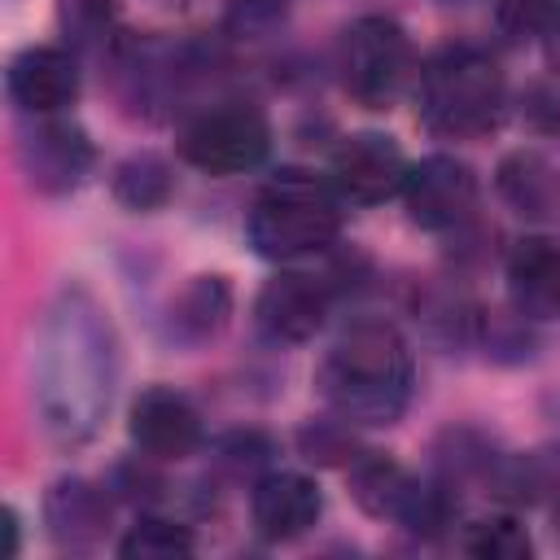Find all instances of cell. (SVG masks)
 <instances>
[{"label": "cell", "mask_w": 560, "mask_h": 560, "mask_svg": "<svg viewBox=\"0 0 560 560\" xmlns=\"http://www.w3.org/2000/svg\"><path fill=\"white\" fill-rule=\"evenodd\" d=\"M411 350L385 319L350 324L319 359L315 389L346 424H394L411 402Z\"/></svg>", "instance_id": "cell-1"}, {"label": "cell", "mask_w": 560, "mask_h": 560, "mask_svg": "<svg viewBox=\"0 0 560 560\" xmlns=\"http://www.w3.org/2000/svg\"><path fill=\"white\" fill-rule=\"evenodd\" d=\"M39 402L61 438H88L109 407V328L83 298H66L44 328Z\"/></svg>", "instance_id": "cell-2"}, {"label": "cell", "mask_w": 560, "mask_h": 560, "mask_svg": "<svg viewBox=\"0 0 560 560\" xmlns=\"http://www.w3.org/2000/svg\"><path fill=\"white\" fill-rule=\"evenodd\" d=\"M245 232H249V245L276 262L319 254L341 232V197L328 179L302 166H284L258 188Z\"/></svg>", "instance_id": "cell-3"}, {"label": "cell", "mask_w": 560, "mask_h": 560, "mask_svg": "<svg viewBox=\"0 0 560 560\" xmlns=\"http://www.w3.org/2000/svg\"><path fill=\"white\" fill-rule=\"evenodd\" d=\"M508 83L490 52L451 44L433 52L420 70V118L446 140L490 136L503 118Z\"/></svg>", "instance_id": "cell-4"}, {"label": "cell", "mask_w": 560, "mask_h": 560, "mask_svg": "<svg viewBox=\"0 0 560 560\" xmlns=\"http://www.w3.org/2000/svg\"><path fill=\"white\" fill-rule=\"evenodd\" d=\"M337 66H341V88L363 109H389L411 74V39L394 18L368 13L346 26Z\"/></svg>", "instance_id": "cell-5"}, {"label": "cell", "mask_w": 560, "mask_h": 560, "mask_svg": "<svg viewBox=\"0 0 560 560\" xmlns=\"http://www.w3.org/2000/svg\"><path fill=\"white\" fill-rule=\"evenodd\" d=\"M271 149V127L249 105H223L201 114L179 136V158L206 175H241L254 171Z\"/></svg>", "instance_id": "cell-6"}, {"label": "cell", "mask_w": 560, "mask_h": 560, "mask_svg": "<svg viewBox=\"0 0 560 560\" xmlns=\"http://www.w3.org/2000/svg\"><path fill=\"white\" fill-rule=\"evenodd\" d=\"M407 171L411 166H407V153L398 149V140H389L385 131H359L332 149L328 184L337 188L341 201L376 206V201L402 192Z\"/></svg>", "instance_id": "cell-7"}, {"label": "cell", "mask_w": 560, "mask_h": 560, "mask_svg": "<svg viewBox=\"0 0 560 560\" xmlns=\"http://www.w3.org/2000/svg\"><path fill=\"white\" fill-rule=\"evenodd\" d=\"M402 201H407L411 223H420L429 232L459 228L477 206V175H472L468 162L433 153V158H424L420 166L407 171Z\"/></svg>", "instance_id": "cell-8"}, {"label": "cell", "mask_w": 560, "mask_h": 560, "mask_svg": "<svg viewBox=\"0 0 560 560\" xmlns=\"http://www.w3.org/2000/svg\"><path fill=\"white\" fill-rule=\"evenodd\" d=\"M131 442L149 455V459H188L197 446H201V416L197 407L166 389V385H153L144 389L136 402H131Z\"/></svg>", "instance_id": "cell-9"}, {"label": "cell", "mask_w": 560, "mask_h": 560, "mask_svg": "<svg viewBox=\"0 0 560 560\" xmlns=\"http://www.w3.org/2000/svg\"><path fill=\"white\" fill-rule=\"evenodd\" d=\"M9 101L26 114H61L79 96V61L66 48H22L4 74Z\"/></svg>", "instance_id": "cell-10"}, {"label": "cell", "mask_w": 560, "mask_h": 560, "mask_svg": "<svg viewBox=\"0 0 560 560\" xmlns=\"http://www.w3.org/2000/svg\"><path fill=\"white\" fill-rule=\"evenodd\" d=\"M254 315H258V328L276 341H306L319 332L328 315V284L306 271H280L262 284Z\"/></svg>", "instance_id": "cell-11"}, {"label": "cell", "mask_w": 560, "mask_h": 560, "mask_svg": "<svg viewBox=\"0 0 560 560\" xmlns=\"http://www.w3.org/2000/svg\"><path fill=\"white\" fill-rule=\"evenodd\" d=\"M48 118V114H39ZM92 166V144L74 122L48 118L35 131L22 136V171L39 192H66L74 188Z\"/></svg>", "instance_id": "cell-12"}, {"label": "cell", "mask_w": 560, "mask_h": 560, "mask_svg": "<svg viewBox=\"0 0 560 560\" xmlns=\"http://www.w3.org/2000/svg\"><path fill=\"white\" fill-rule=\"evenodd\" d=\"M324 512V494L311 477L302 472H267L254 494H249V516H254V529L271 542H289V538H302Z\"/></svg>", "instance_id": "cell-13"}, {"label": "cell", "mask_w": 560, "mask_h": 560, "mask_svg": "<svg viewBox=\"0 0 560 560\" xmlns=\"http://www.w3.org/2000/svg\"><path fill=\"white\" fill-rule=\"evenodd\" d=\"M508 289L512 306L529 319H551L560 315V245L547 236H525L516 241L508 258Z\"/></svg>", "instance_id": "cell-14"}, {"label": "cell", "mask_w": 560, "mask_h": 560, "mask_svg": "<svg viewBox=\"0 0 560 560\" xmlns=\"http://www.w3.org/2000/svg\"><path fill=\"white\" fill-rule=\"evenodd\" d=\"M44 521H48V534L61 542V547H92L105 525H109V503H105V490L92 486V481H79V477H66L48 490L44 499Z\"/></svg>", "instance_id": "cell-15"}, {"label": "cell", "mask_w": 560, "mask_h": 560, "mask_svg": "<svg viewBox=\"0 0 560 560\" xmlns=\"http://www.w3.org/2000/svg\"><path fill=\"white\" fill-rule=\"evenodd\" d=\"M499 197L521 214V219H551L560 210V171L551 158L538 149H516L499 162Z\"/></svg>", "instance_id": "cell-16"}, {"label": "cell", "mask_w": 560, "mask_h": 560, "mask_svg": "<svg viewBox=\"0 0 560 560\" xmlns=\"http://www.w3.org/2000/svg\"><path fill=\"white\" fill-rule=\"evenodd\" d=\"M228 311H232V293H228V280L223 276H192L184 284V293L175 298V332L184 341H210L223 324H228Z\"/></svg>", "instance_id": "cell-17"}, {"label": "cell", "mask_w": 560, "mask_h": 560, "mask_svg": "<svg viewBox=\"0 0 560 560\" xmlns=\"http://www.w3.org/2000/svg\"><path fill=\"white\" fill-rule=\"evenodd\" d=\"M171 192H175L171 166L153 153H136V158L118 162V171H114V197L127 210H158L171 201Z\"/></svg>", "instance_id": "cell-18"}, {"label": "cell", "mask_w": 560, "mask_h": 560, "mask_svg": "<svg viewBox=\"0 0 560 560\" xmlns=\"http://www.w3.org/2000/svg\"><path fill=\"white\" fill-rule=\"evenodd\" d=\"M192 534L179 521H162V516H144L127 529V538L118 542V556L127 560H179L192 556Z\"/></svg>", "instance_id": "cell-19"}, {"label": "cell", "mask_w": 560, "mask_h": 560, "mask_svg": "<svg viewBox=\"0 0 560 560\" xmlns=\"http://www.w3.org/2000/svg\"><path fill=\"white\" fill-rule=\"evenodd\" d=\"M459 547L468 556H477V560H525V556H534V542H529L525 525L512 521V516H481V521H472L464 529Z\"/></svg>", "instance_id": "cell-20"}, {"label": "cell", "mask_w": 560, "mask_h": 560, "mask_svg": "<svg viewBox=\"0 0 560 560\" xmlns=\"http://www.w3.org/2000/svg\"><path fill=\"white\" fill-rule=\"evenodd\" d=\"M57 22L74 48H96L114 35L118 0H57Z\"/></svg>", "instance_id": "cell-21"}, {"label": "cell", "mask_w": 560, "mask_h": 560, "mask_svg": "<svg viewBox=\"0 0 560 560\" xmlns=\"http://www.w3.org/2000/svg\"><path fill=\"white\" fill-rule=\"evenodd\" d=\"M494 26L508 39H538L560 26V0H499Z\"/></svg>", "instance_id": "cell-22"}, {"label": "cell", "mask_w": 560, "mask_h": 560, "mask_svg": "<svg viewBox=\"0 0 560 560\" xmlns=\"http://www.w3.org/2000/svg\"><path fill=\"white\" fill-rule=\"evenodd\" d=\"M302 451L311 459H341L346 455V433L341 429H328V424H315V429H302Z\"/></svg>", "instance_id": "cell-23"}, {"label": "cell", "mask_w": 560, "mask_h": 560, "mask_svg": "<svg viewBox=\"0 0 560 560\" xmlns=\"http://www.w3.org/2000/svg\"><path fill=\"white\" fill-rule=\"evenodd\" d=\"M4 556H18V512L4 508Z\"/></svg>", "instance_id": "cell-24"}, {"label": "cell", "mask_w": 560, "mask_h": 560, "mask_svg": "<svg viewBox=\"0 0 560 560\" xmlns=\"http://www.w3.org/2000/svg\"><path fill=\"white\" fill-rule=\"evenodd\" d=\"M556 529H560V503H556Z\"/></svg>", "instance_id": "cell-25"}]
</instances>
